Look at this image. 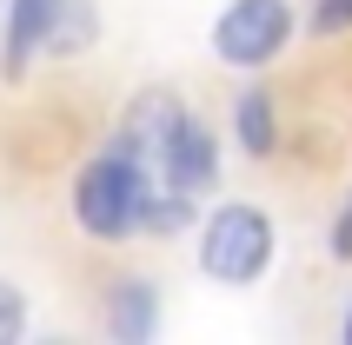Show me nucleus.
<instances>
[{"label": "nucleus", "mask_w": 352, "mask_h": 345, "mask_svg": "<svg viewBox=\"0 0 352 345\" xmlns=\"http://www.w3.org/2000/svg\"><path fill=\"white\" fill-rule=\"evenodd\" d=\"M193 259L213 286L246 292L279 259V219L259 199H219L213 192V206L199 212V226H193Z\"/></svg>", "instance_id": "1"}, {"label": "nucleus", "mask_w": 352, "mask_h": 345, "mask_svg": "<svg viewBox=\"0 0 352 345\" xmlns=\"http://www.w3.org/2000/svg\"><path fill=\"white\" fill-rule=\"evenodd\" d=\"M153 179H160L153 166H140V159L120 153V146L94 153L87 166L74 172V186H67L74 226L87 232V239H100V246H126V239H140V206H146Z\"/></svg>", "instance_id": "2"}, {"label": "nucleus", "mask_w": 352, "mask_h": 345, "mask_svg": "<svg viewBox=\"0 0 352 345\" xmlns=\"http://www.w3.org/2000/svg\"><path fill=\"white\" fill-rule=\"evenodd\" d=\"M306 34V14L293 0H226L206 27V47L226 74H273Z\"/></svg>", "instance_id": "3"}, {"label": "nucleus", "mask_w": 352, "mask_h": 345, "mask_svg": "<svg viewBox=\"0 0 352 345\" xmlns=\"http://www.w3.org/2000/svg\"><path fill=\"white\" fill-rule=\"evenodd\" d=\"M226 146L233 140L219 133L206 113H186L173 120V133H166V146H160L153 172H160V186H173V192H193V199H213L219 179H226Z\"/></svg>", "instance_id": "4"}, {"label": "nucleus", "mask_w": 352, "mask_h": 345, "mask_svg": "<svg viewBox=\"0 0 352 345\" xmlns=\"http://www.w3.org/2000/svg\"><path fill=\"white\" fill-rule=\"evenodd\" d=\"M226 140H233L239 159H253V166H266V159H279V146H286V120H279V100L266 80L246 74V87H233V107H226Z\"/></svg>", "instance_id": "5"}, {"label": "nucleus", "mask_w": 352, "mask_h": 345, "mask_svg": "<svg viewBox=\"0 0 352 345\" xmlns=\"http://www.w3.org/2000/svg\"><path fill=\"white\" fill-rule=\"evenodd\" d=\"M179 113H186V100H179L173 87H140V93L126 100V107H120V120H113V140H107V146L133 153L140 166H153Z\"/></svg>", "instance_id": "6"}, {"label": "nucleus", "mask_w": 352, "mask_h": 345, "mask_svg": "<svg viewBox=\"0 0 352 345\" xmlns=\"http://www.w3.org/2000/svg\"><path fill=\"white\" fill-rule=\"evenodd\" d=\"M100 326H107V339H113V345H146V339H160V326H166L160 279H146V272L113 279V286H107V306H100Z\"/></svg>", "instance_id": "7"}, {"label": "nucleus", "mask_w": 352, "mask_h": 345, "mask_svg": "<svg viewBox=\"0 0 352 345\" xmlns=\"http://www.w3.org/2000/svg\"><path fill=\"white\" fill-rule=\"evenodd\" d=\"M54 14L60 0H7V27H0V74L7 80H27L40 54H47V34H54Z\"/></svg>", "instance_id": "8"}, {"label": "nucleus", "mask_w": 352, "mask_h": 345, "mask_svg": "<svg viewBox=\"0 0 352 345\" xmlns=\"http://www.w3.org/2000/svg\"><path fill=\"white\" fill-rule=\"evenodd\" d=\"M199 226V199L193 192H173V186H160L146 192V206H140V239H186V232Z\"/></svg>", "instance_id": "9"}, {"label": "nucleus", "mask_w": 352, "mask_h": 345, "mask_svg": "<svg viewBox=\"0 0 352 345\" xmlns=\"http://www.w3.org/2000/svg\"><path fill=\"white\" fill-rule=\"evenodd\" d=\"M100 40V0H60L54 14V34H47V54L54 60H74Z\"/></svg>", "instance_id": "10"}, {"label": "nucleus", "mask_w": 352, "mask_h": 345, "mask_svg": "<svg viewBox=\"0 0 352 345\" xmlns=\"http://www.w3.org/2000/svg\"><path fill=\"white\" fill-rule=\"evenodd\" d=\"M27 319H34L27 292H20L14 279H0V345H20V339H27Z\"/></svg>", "instance_id": "11"}, {"label": "nucleus", "mask_w": 352, "mask_h": 345, "mask_svg": "<svg viewBox=\"0 0 352 345\" xmlns=\"http://www.w3.org/2000/svg\"><path fill=\"white\" fill-rule=\"evenodd\" d=\"M306 34H313V40L352 34V0H313V7H306Z\"/></svg>", "instance_id": "12"}, {"label": "nucleus", "mask_w": 352, "mask_h": 345, "mask_svg": "<svg viewBox=\"0 0 352 345\" xmlns=\"http://www.w3.org/2000/svg\"><path fill=\"white\" fill-rule=\"evenodd\" d=\"M326 252H333L339 266H352V186H346V199L333 206V219H326Z\"/></svg>", "instance_id": "13"}, {"label": "nucleus", "mask_w": 352, "mask_h": 345, "mask_svg": "<svg viewBox=\"0 0 352 345\" xmlns=\"http://www.w3.org/2000/svg\"><path fill=\"white\" fill-rule=\"evenodd\" d=\"M339 339L352 345V299H346V312H339Z\"/></svg>", "instance_id": "14"}, {"label": "nucleus", "mask_w": 352, "mask_h": 345, "mask_svg": "<svg viewBox=\"0 0 352 345\" xmlns=\"http://www.w3.org/2000/svg\"><path fill=\"white\" fill-rule=\"evenodd\" d=\"M0 14H7V0H0Z\"/></svg>", "instance_id": "15"}]
</instances>
